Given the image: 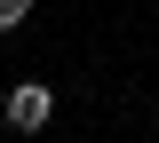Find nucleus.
<instances>
[{
    "label": "nucleus",
    "mask_w": 159,
    "mask_h": 143,
    "mask_svg": "<svg viewBox=\"0 0 159 143\" xmlns=\"http://www.w3.org/2000/svg\"><path fill=\"white\" fill-rule=\"evenodd\" d=\"M48 111H56V96H48L40 80H24L16 96H8V127H24V135H32V127H48Z\"/></svg>",
    "instance_id": "f257e3e1"
}]
</instances>
